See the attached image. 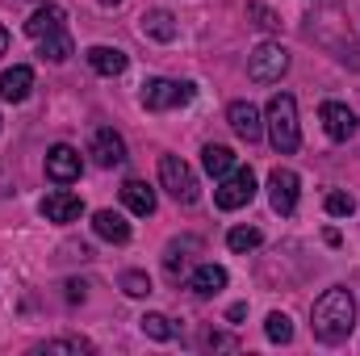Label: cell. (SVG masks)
<instances>
[{
    "mask_svg": "<svg viewBox=\"0 0 360 356\" xmlns=\"http://www.w3.org/2000/svg\"><path fill=\"white\" fill-rule=\"evenodd\" d=\"M310 327H314V336H319L323 344L348 340L352 327H356V298H352L344 285L327 289V293L314 302V310H310Z\"/></svg>",
    "mask_w": 360,
    "mask_h": 356,
    "instance_id": "cell-1",
    "label": "cell"
},
{
    "mask_svg": "<svg viewBox=\"0 0 360 356\" xmlns=\"http://www.w3.org/2000/svg\"><path fill=\"white\" fill-rule=\"evenodd\" d=\"M269 143L276 155H293L297 143H302V130H297V101L289 92H276L269 101Z\"/></svg>",
    "mask_w": 360,
    "mask_h": 356,
    "instance_id": "cell-2",
    "label": "cell"
},
{
    "mask_svg": "<svg viewBox=\"0 0 360 356\" xmlns=\"http://www.w3.org/2000/svg\"><path fill=\"white\" fill-rule=\"evenodd\" d=\"M193 96H197V84H193V80H147V84H143V105H147L151 113L188 105Z\"/></svg>",
    "mask_w": 360,
    "mask_h": 356,
    "instance_id": "cell-3",
    "label": "cell"
},
{
    "mask_svg": "<svg viewBox=\"0 0 360 356\" xmlns=\"http://www.w3.org/2000/svg\"><path fill=\"white\" fill-rule=\"evenodd\" d=\"M160 184L176 197L180 205H193V201L201 197V184H197L193 168H188L180 155H164V160H160Z\"/></svg>",
    "mask_w": 360,
    "mask_h": 356,
    "instance_id": "cell-4",
    "label": "cell"
},
{
    "mask_svg": "<svg viewBox=\"0 0 360 356\" xmlns=\"http://www.w3.org/2000/svg\"><path fill=\"white\" fill-rule=\"evenodd\" d=\"M285 72H289V51L281 42H260L252 51V59H248V76L256 84H276Z\"/></svg>",
    "mask_w": 360,
    "mask_h": 356,
    "instance_id": "cell-5",
    "label": "cell"
},
{
    "mask_svg": "<svg viewBox=\"0 0 360 356\" xmlns=\"http://www.w3.org/2000/svg\"><path fill=\"white\" fill-rule=\"evenodd\" d=\"M256 197V177H252V168H235V172H226L222 184L214 189V205L218 210H243L248 201Z\"/></svg>",
    "mask_w": 360,
    "mask_h": 356,
    "instance_id": "cell-6",
    "label": "cell"
},
{
    "mask_svg": "<svg viewBox=\"0 0 360 356\" xmlns=\"http://www.w3.org/2000/svg\"><path fill=\"white\" fill-rule=\"evenodd\" d=\"M89 155H92L96 168H122L126 164V139L113 126H101V130H92Z\"/></svg>",
    "mask_w": 360,
    "mask_h": 356,
    "instance_id": "cell-7",
    "label": "cell"
},
{
    "mask_svg": "<svg viewBox=\"0 0 360 356\" xmlns=\"http://www.w3.org/2000/svg\"><path fill=\"white\" fill-rule=\"evenodd\" d=\"M297 193H302V180H297V172L293 168H272L269 177V201L276 214H293L297 210Z\"/></svg>",
    "mask_w": 360,
    "mask_h": 356,
    "instance_id": "cell-8",
    "label": "cell"
},
{
    "mask_svg": "<svg viewBox=\"0 0 360 356\" xmlns=\"http://www.w3.org/2000/svg\"><path fill=\"white\" fill-rule=\"evenodd\" d=\"M80 168H84V160H80L76 147L55 143V147L46 151V177L55 180V184H72V180H80Z\"/></svg>",
    "mask_w": 360,
    "mask_h": 356,
    "instance_id": "cell-9",
    "label": "cell"
},
{
    "mask_svg": "<svg viewBox=\"0 0 360 356\" xmlns=\"http://www.w3.org/2000/svg\"><path fill=\"white\" fill-rule=\"evenodd\" d=\"M319 117H323L327 139H335V143H348V139L356 134V113H352L348 105H340V101H323Z\"/></svg>",
    "mask_w": 360,
    "mask_h": 356,
    "instance_id": "cell-10",
    "label": "cell"
},
{
    "mask_svg": "<svg viewBox=\"0 0 360 356\" xmlns=\"http://www.w3.org/2000/svg\"><path fill=\"white\" fill-rule=\"evenodd\" d=\"M226 122H231V130H235L243 143H256V139L264 134L260 109H256L252 101H231V109H226Z\"/></svg>",
    "mask_w": 360,
    "mask_h": 356,
    "instance_id": "cell-11",
    "label": "cell"
},
{
    "mask_svg": "<svg viewBox=\"0 0 360 356\" xmlns=\"http://www.w3.org/2000/svg\"><path fill=\"white\" fill-rule=\"evenodd\" d=\"M80 214H84V201H80L76 193H68V189L42 197V218H46V222H76Z\"/></svg>",
    "mask_w": 360,
    "mask_h": 356,
    "instance_id": "cell-12",
    "label": "cell"
},
{
    "mask_svg": "<svg viewBox=\"0 0 360 356\" xmlns=\"http://www.w3.org/2000/svg\"><path fill=\"white\" fill-rule=\"evenodd\" d=\"M30 92H34V68L17 63V68H8V72L0 76V96H4L8 105H21Z\"/></svg>",
    "mask_w": 360,
    "mask_h": 356,
    "instance_id": "cell-13",
    "label": "cell"
},
{
    "mask_svg": "<svg viewBox=\"0 0 360 356\" xmlns=\"http://www.w3.org/2000/svg\"><path fill=\"white\" fill-rule=\"evenodd\" d=\"M84 59H89V68L96 72V76H122V72L130 68L126 51H117V46H89Z\"/></svg>",
    "mask_w": 360,
    "mask_h": 356,
    "instance_id": "cell-14",
    "label": "cell"
},
{
    "mask_svg": "<svg viewBox=\"0 0 360 356\" xmlns=\"http://www.w3.org/2000/svg\"><path fill=\"white\" fill-rule=\"evenodd\" d=\"M55 30H68V13H63L59 4H51V0H46V4H42V8H38V13H34L30 21H25V34H30V38L38 42V38L55 34Z\"/></svg>",
    "mask_w": 360,
    "mask_h": 356,
    "instance_id": "cell-15",
    "label": "cell"
},
{
    "mask_svg": "<svg viewBox=\"0 0 360 356\" xmlns=\"http://www.w3.org/2000/svg\"><path fill=\"white\" fill-rule=\"evenodd\" d=\"M122 205L139 218L155 214V189H147V180H126L122 184Z\"/></svg>",
    "mask_w": 360,
    "mask_h": 356,
    "instance_id": "cell-16",
    "label": "cell"
},
{
    "mask_svg": "<svg viewBox=\"0 0 360 356\" xmlns=\"http://www.w3.org/2000/svg\"><path fill=\"white\" fill-rule=\"evenodd\" d=\"M92 231L109 243H130V222L117 214V210H96L92 214Z\"/></svg>",
    "mask_w": 360,
    "mask_h": 356,
    "instance_id": "cell-17",
    "label": "cell"
},
{
    "mask_svg": "<svg viewBox=\"0 0 360 356\" xmlns=\"http://www.w3.org/2000/svg\"><path fill=\"white\" fill-rule=\"evenodd\" d=\"M143 34L147 38H155V42H176V34H180V25H176V17L168 13V8H151V13H143Z\"/></svg>",
    "mask_w": 360,
    "mask_h": 356,
    "instance_id": "cell-18",
    "label": "cell"
},
{
    "mask_svg": "<svg viewBox=\"0 0 360 356\" xmlns=\"http://www.w3.org/2000/svg\"><path fill=\"white\" fill-rule=\"evenodd\" d=\"M188 289H193L197 298H214V293H222V289H226V268L222 265H201L193 276H188Z\"/></svg>",
    "mask_w": 360,
    "mask_h": 356,
    "instance_id": "cell-19",
    "label": "cell"
},
{
    "mask_svg": "<svg viewBox=\"0 0 360 356\" xmlns=\"http://www.w3.org/2000/svg\"><path fill=\"white\" fill-rule=\"evenodd\" d=\"M201 164H205V172L210 177H226V172H235L239 168V160H235V151L231 147H222V143H210L205 151H201Z\"/></svg>",
    "mask_w": 360,
    "mask_h": 356,
    "instance_id": "cell-20",
    "label": "cell"
},
{
    "mask_svg": "<svg viewBox=\"0 0 360 356\" xmlns=\"http://www.w3.org/2000/svg\"><path fill=\"white\" fill-rule=\"evenodd\" d=\"M38 55H42V59H51V63H63V59H72V55H76V46H72V34H68V30H55V34L38 38Z\"/></svg>",
    "mask_w": 360,
    "mask_h": 356,
    "instance_id": "cell-21",
    "label": "cell"
},
{
    "mask_svg": "<svg viewBox=\"0 0 360 356\" xmlns=\"http://www.w3.org/2000/svg\"><path fill=\"white\" fill-rule=\"evenodd\" d=\"M260 243H264V235H260L256 227H235V231L226 235V248H231V252H256Z\"/></svg>",
    "mask_w": 360,
    "mask_h": 356,
    "instance_id": "cell-22",
    "label": "cell"
},
{
    "mask_svg": "<svg viewBox=\"0 0 360 356\" xmlns=\"http://www.w3.org/2000/svg\"><path fill=\"white\" fill-rule=\"evenodd\" d=\"M264 336H269L272 344H289V340H293V323H289V314L272 310L269 319H264Z\"/></svg>",
    "mask_w": 360,
    "mask_h": 356,
    "instance_id": "cell-23",
    "label": "cell"
},
{
    "mask_svg": "<svg viewBox=\"0 0 360 356\" xmlns=\"http://www.w3.org/2000/svg\"><path fill=\"white\" fill-rule=\"evenodd\" d=\"M122 293H130V298H147L151 293V276L147 272H139V268H130V272H122Z\"/></svg>",
    "mask_w": 360,
    "mask_h": 356,
    "instance_id": "cell-24",
    "label": "cell"
},
{
    "mask_svg": "<svg viewBox=\"0 0 360 356\" xmlns=\"http://www.w3.org/2000/svg\"><path fill=\"white\" fill-rule=\"evenodd\" d=\"M193 248H197V239H180V243H168V252H164V268L176 276L180 268H184V260H188L184 252H193Z\"/></svg>",
    "mask_w": 360,
    "mask_h": 356,
    "instance_id": "cell-25",
    "label": "cell"
},
{
    "mask_svg": "<svg viewBox=\"0 0 360 356\" xmlns=\"http://www.w3.org/2000/svg\"><path fill=\"white\" fill-rule=\"evenodd\" d=\"M323 205H327L331 218H352V214H356V197H352V193H327Z\"/></svg>",
    "mask_w": 360,
    "mask_h": 356,
    "instance_id": "cell-26",
    "label": "cell"
},
{
    "mask_svg": "<svg viewBox=\"0 0 360 356\" xmlns=\"http://www.w3.org/2000/svg\"><path fill=\"white\" fill-rule=\"evenodd\" d=\"M139 327H143V336H151V340H172V323H168V314H143Z\"/></svg>",
    "mask_w": 360,
    "mask_h": 356,
    "instance_id": "cell-27",
    "label": "cell"
},
{
    "mask_svg": "<svg viewBox=\"0 0 360 356\" xmlns=\"http://www.w3.org/2000/svg\"><path fill=\"white\" fill-rule=\"evenodd\" d=\"M38 352H51V356L72 352V356H80V352H92V344L89 340H46V344H38Z\"/></svg>",
    "mask_w": 360,
    "mask_h": 356,
    "instance_id": "cell-28",
    "label": "cell"
},
{
    "mask_svg": "<svg viewBox=\"0 0 360 356\" xmlns=\"http://www.w3.org/2000/svg\"><path fill=\"white\" fill-rule=\"evenodd\" d=\"M248 17H256V25H260V30H276V25H281V21H276V13L264 8V4H248Z\"/></svg>",
    "mask_w": 360,
    "mask_h": 356,
    "instance_id": "cell-29",
    "label": "cell"
},
{
    "mask_svg": "<svg viewBox=\"0 0 360 356\" xmlns=\"http://www.w3.org/2000/svg\"><path fill=\"white\" fill-rule=\"evenodd\" d=\"M205 344H210V348H239V344H235L231 336H222V331H210V336H205Z\"/></svg>",
    "mask_w": 360,
    "mask_h": 356,
    "instance_id": "cell-30",
    "label": "cell"
},
{
    "mask_svg": "<svg viewBox=\"0 0 360 356\" xmlns=\"http://www.w3.org/2000/svg\"><path fill=\"white\" fill-rule=\"evenodd\" d=\"M243 314H248V302H235V306H231V310H226V319H231V323H239V319H243Z\"/></svg>",
    "mask_w": 360,
    "mask_h": 356,
    "instance_id": "cell-31",
    "label": "cell"
},
{
    "mask_svg": "<svg viewBox=\"0 0 360 356\" xmlns=\"http://www.w3.org/2000/svg\"><path fill=\"white\" fill-rule=\"evenodd\" d=\"M4 51H8V30L0 25V55H4Z\"/></svg>",
    "mask_w": 360,
    "mask_h": 356,
    "instance_id": "cell-32",
    "label": "cell"
},
{
    "mask_svg": "<svg viewBox=\"0 0 360 356\" xmlns=\"http://www.w3.org/2000/svg\"><path fill=\"white\" fill-rule=\"evenodd\" d=\"M101 4H105V8H113V4H122V0H101Z\"/></svg>",
    "mask_w": 360,
    "mask_h": 356,
    "instance_id": "cell-33",
    "label": "cell"
},
{
    "mask_svg": "<svg viewBox=\"0 0 360 356\" xmlns=\"http://www.w3.org/2000/svg\"><path fill=\"white\" fill-rule=\"evenodd\" d=\"M38 4H46V0H38Z\"/></svg>",
    "mask_w": 360,
    "mask_h": 356,
    "instance_id": "cell-34",
    "label": "cell"
}]
</instances>
